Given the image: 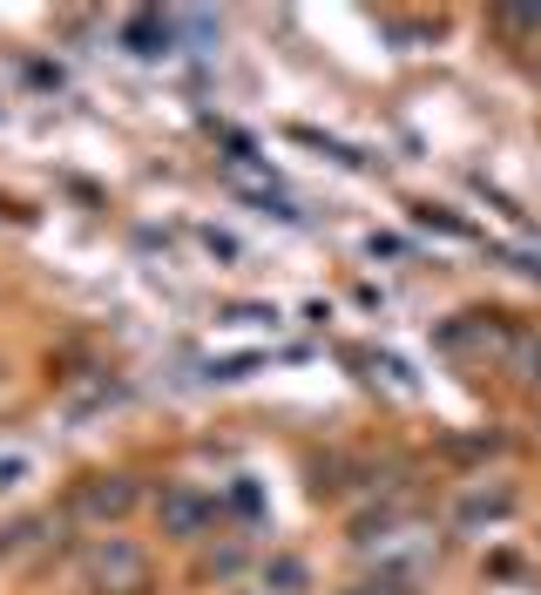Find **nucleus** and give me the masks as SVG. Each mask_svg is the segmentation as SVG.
<instances>
[{
    "label": "nucleus",
    "mask_w": 541,
    "mask_h": 595,
    "mask_svg": "<svg viewBox=\"0 0 541 595\" xmlns=\"http://www.w3.org/2000/svg\"><path fill=\"white\" fill-rule=\"evenodd\" d=\"M35 460L28 454H8V460H0V487H21V474H28Z\"/></svg>",
    "instance_id": "obj_1"
}]
</instances>
